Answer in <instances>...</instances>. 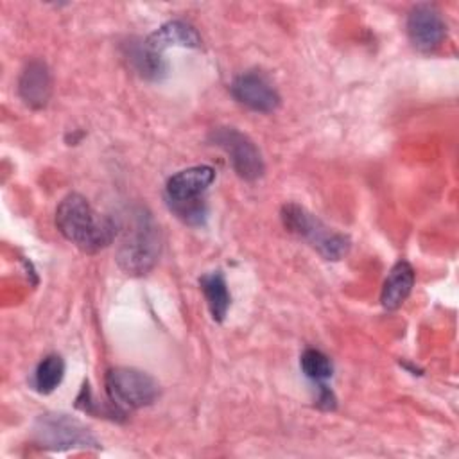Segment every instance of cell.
<instances>
[{
  "mask_svg": "<svg viewBox=\"0 0 459 459\" xmlns=\"http://www.w3.org/2000/svg\"><path fill=\"white\" fill-rule=\"evenodd\" d=\"M212 142L221 147L233 165V170L246 181H256L265 172L264 158L249 136L235 127H217L210 134Z\"/></svg>",
  "mask_w": 459,
  "mask_h": 459,
  "instance_id": "7",
  "label": "cell"
},
{
  "mask_svg": "<svg viewBox=\"0 0 459 459\" xmlns=\"http://www.w3.org/2000/svg\"><path fill=\"white\" fill-rule=\"evenodd\" d=\"M106 393L120 412L147 407L160 396V384L149 373L134 368H111L106 373Z\"/></svg>",
  "mask_w": 459,
  "mask_h": 459,
  "instance_id": "5",
  "label": "cell"
},
{
  "mask_svg": "<svg viewBox=\"0 0 459 459\" xmlns=\"http://www.w3.org/2000/svg\"><path fill=\"white\" fill-rule=\"evenodd\" d=\"M215 179V170L210 165H195L183 169L169 178L165 194L174 213L188 224H201L206 215V206L201 195Z\"/></svg>",
  "mask_w": 459,
  "mask_h": 459,
  "instance_id": "3",
  "label": "cell"
},
{
  "mask_svg": "<svg viewBox=\"0 0 459 459\" xmlns=\"http://www.w3.org/2000/svg\"><path fill=\"white\" fill-rule=\"evenodd\" d=\"M317 391H319L317 405L321 409H325V411H332L335 407V402H337L333 393H332V389L326 384H317Z\"/></svg>",
  "mask_w": 459,
  "mask_h": 459,
  "instance_id": "17",
  "label": "cell"
},
{
  "mask_svg": "<svg viewBox=\"0 0 459 459\" xmlns=\"http://www.w3.org/2000/svg\"><path fill=\"white\" fill-rule=\"evenodd\" d=\"M59 233L84 253H97L108 247L117 235V222L93 210L81 194H68L56 208Z\"/></svg>",
  "mask_w": 459,
  "mask_h": 459,
  "instance_id": "1",
  "label": "cell"
},
{
  "mask_svg": "<svg viewBox=\"0 0 459 459\" xmlns=\"http://www.w3.org/2000/svg\"><path fill=\"white\" fill-rule=\"evenodd\" d=\"M160 233L149 213L143 210L129 217L124 235L117 247L118 267L131 276L147 274L160 256Z\"/></svg>",
  "mask_w": 459,
  "mask_h": 459,
  "instance_id": "2",
  "label": "cell"
},
{
  "mask_svg": "<svg viewBox=\"0 0 459 459\" xmlns=\"http://www.w3.org/2000/svg\"><path fill=\"white\" fill-rule=\"evenodd\" d=\"M127 57H129V63L134 66V70L145 79H160L167 70V65L161 54L149 48L145 41L143 45L131 43L127 48Z\"/></svg>",
  "mask_w": 459,
  "mask_h": 459,
  "instance_id": "14",
  "label": "cell"
},
{
  "mask_svg": "<svg viewBox=\"0 0 459 459\" xmlns=\"http://www.w3.org/2000/svg\"><path fill=\"white\" fill-rule=\"evenodd\" d=\"M412 285H414L412 265L405 260L396 262L391 267L382 287V294H380L382 307L387 310H396L398 307H402V303L409 298Z\"/></svg>",
  "mask_w": 459,
  "mask_h": 459,
  "instance_id": "12",
  "label": "cell"
},
{
  "mask_svg": "<svg viewBox=\"0 0 459 459\" xmlns=\"http://www.w3.org/2000/svg\"><path fill=\"white\" fill-rule=\"evenodd\" d=\"M34 437L39 446L48 450L99 446V441L91 430L81 420L65 412L41 414L34 423Z\"/></svg>",
  "mask_w": 459,
  "mask_h": 459,
  "instance_id": "6",
  "label": "cell"
},
{
  "mask_svg": "<svg viewBox=\"0 0 459 459\" xmlns=\"http://www.w3.org/2000/svg\"><path fill=\"white\" fill-rule=\"evenodd\" d=\"M281 221L290 233L305 238L326 260H339L350 249L348 237L332 231L323 221L296 203L283 204Z\"/></svg>",
  "mask_w": 459,
  "mask_h": 459,
  "instance_id": "4",
  "label": "cell"
},
{
  "mask_svg": "<svg viewBox=\"0 0 459 459\" xmlns=\"http://www.w3.org/2000/svg\"><path fill=\"white\" fill-rule=\"evenodd\" d=\"M299 366L305 377L316 384H325L328 378H332V373H333V364L330 357L316 348H307L301 353Z\"/></svg>",
  "mask_w": 459,
  "mask_h": 459,
  "instance_id": "16",
  "label": "cell"
},
{
  "mask_svg": "<svg viewBox=\"0 0 459 459\" xmlns=\"http://www.w3.org/2000/svg\"><path fill=\"white\" fill-rule=\"evenodd\" d=\"M65 377V360L57 353L47 355L34 371V387L41 394L52 393Z\"/></svg>",
  "mask_w": 459,
  "mask_h": 459,
  "instance_id": "15",
  "label": "cell"
},
{
  "mask_svg": "<svg viewBox=\"0 0 459 459\" xmlns=\"http://www.w3.org/2000/svg\"><path fill=\"white\" fill-rule=\"evenodd\" d=\"M407 36L416 50L432 52L443 43L446 23L434 5L418 4L407 14Z\"/></svg>",
  "mask_w": 459,
  "mask_h": 459,
  "instance_id": "8",
  "label": "cell"
},
{
  "mask_svg": "<svg viewBox=\"0 0 459 459\" xmlns=\"http://www.w3.org/2000/svg\"><path fill=\"white\" fill-rule=\"evenodd\" d=\"M231 95L244 106L260 113H273L280 106L276 88L258 72H244L237 75L230 86Z\"/></svg>",
  "mask_w": 459,
  "mask_h": 459,
  "instance_id": "9",
  "label": "cell"
},
{
  "mask_svg": "<svg viewBox=\"0 0 459 459\" xmlns=\"http://www.w3.org/2000/svg\"><path fill=\"white\" fill-rule=\"evenodd\" d=\"M18 93L32 109H41L47 106L52 93V79L48 66L43 61L34 59L27 63L18 79Z\"/></svg>",
  "mask_w": 459,
  "mask_h": 459,
  "instance_id": "10",
  "label": "cell"
},
{
  "mask_svg": "<svg viewBox=\"0 0 459 459\" xmlns=\"http://www.w3.org/2000/svg\"><path fill=\"white\" fill-rule=\"evenodd\" d=\"M145 43L149 48L154 52H163L169 47H188V48H199L201 47V36L186 22L181 20H172L151 32L145 38Z\"/></svg>",
  "mask_w": 459,
  "mask_h": 459,
  "instance_id": "11",
  "label": "cell"
},
{
  "mask_svg": "<svg viewBox=\"0 0 459 459\" xmlns=\"http://www.w3.org/2000/svg\"><path fill=\"white\" fill-rule=\"evenodd\" d=\"M199 285H201V290L204 294V299H206L208 310L212 314V319L217 321V323H222L226 314H228L230 303H231V296H230L224 274L221 271L204 273L199 278Z\"/></svg>",
  "mask_w": 459,
  "mask_h": 459,
  "instance_id": "13",
  "label": "cell"
}]
</instances>
